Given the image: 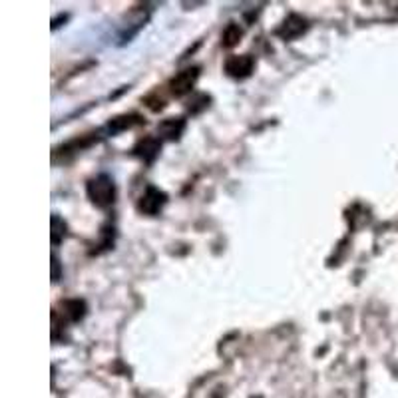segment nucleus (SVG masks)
Instances as JSON below:
<instances>
[{
  "label": "nucleus",
  "instance_id": "1",
  "mask_svg": "<svg viewBox=\"0 0 398 398\" xmlns=\"http://www.w3.org/2000/svg\"><path fill=\"white\" fill-rule=\"evenodd\" d=\"M86 193L92 206H96L98 209H110L116 201V183L110 176L100 174L86 183Z\"/></svg>",
  "mask_w": 398,
  "mask_h": 398
},
{
  "label": "nucleus",
  "instance_id": "2",
  "mask_svg": "<svg viewBox=\"0 0 398 398\" xmlns=\"http://www.w3.org/2000/svg\"><path fill=\"white\" fill-rule=\"evenodd\" d=\"M197 78H199V68H195V66L177 72V74L169 80V92H172V96L181 98V96L190 94L193 86H195V82H197Z\"/></svg>",
  "mask_w": 398,
  "mask_h": 398
},
{
  "label": "nucleus",
  "instance_id": "3",
  "mask_svg": "<svg viewBox=\"0 0 398 398\" xmlns=\"http://www.w3.org/2000/svg\"><path fill=\"white\" fill-rule=\"evenodd\" d=\"M165 201H167V195H165L162 190L148 188L146 193L142 195L140 204H138V209H140L142 213H146V215H158L163 209V206H165Z\"/></svg>",
  "mask_w": 398,
  "mask_h": 398
},
{
  "label": "nucleus",
  "instance_id": "4",
  "mask_svg": "<svg viewBox=\"0 0 398 398\" xmlns=\"http://www.w3.org/2000/svg\"><path fill=\"white\" fill-rule=\"evenodd\" d=\"M253 68H255V60L249 54L229 56V58L225 60V72L231 76V78H237V80H243V78L251 76Z\"/></svg>",
  "mask_w": 398,
  "mask_h": 398
},
{
  "label": "nucleus",
  "instance_id": "5",
  "mask_svg": "<svg viewBox=\"0 0 398 398\" xmlns=\"http://www.w3.org/2000/svg\"><path fill=\"white\" fill-rule=\"evenodd\" d=\"M305 30H307V20L301 18L299 15H291L287 16V20H285L283 26L277 30V34H279L281 38H285V40H293L297 36H301Z\"/></svg>",
  "mask_w": 398,
  "mask_h": 398
},
{
  "label": "nucleus",
  "instance_id": "6",
  "mask_svg": "<svg viewBox=\"0 0 398 398\" xmlns=\"http://www.w3.org/2000/svg\"><path fill=\"white\" fill-rule=\"evenodd\" d=\"M160 149H162V144H160L158 138H146V140H142V142L133 148V154L140 156L146 163H151L158 158Z\"/></svg>",
  "mask_w": 398,
  "mask_h": 398
},
{
  "label": "nucleus",
  "instance_id": "7",
  "mask_svg": "<svg viewBox=\"0 0 398 398\" xmlns=\"http://www.w3.org/2000/svg\"><path fill=\"white\" fill-rule=\"evenodd\" d=\"M185 130V119L183 118H167L158 126V132L167 140H177L181 132Z\"/></svg>",
  "mask_w": 398,
  "mask_h": 398
},
{
  "label": "nucleus",
  "instance_id": "8",
  "mask_svg": "<svg viewBox=\"0 0 398 398\" xmlns=\"http://www.w3.org/2000/svg\"><path fill=\"white\" fill-rule=\"evenodd\" d=\"M142 124V118L138 114H130V116H119V118H114L110 124H108V130L110 133H119L124 130H130L133 126Z\"/></svg>",
  "mask_w": 398,
  "mask_h": 398
},
{
  "label": "nucleus",
  "instance_id": "9",
  "mask_svg": "<svg viewBox=\"0 0 398 398\" xmlns=\"http://www.w3.org/2000/svg\"><path fill=\"white\" fill-rule=\"evenodd\" d=\"M62 307H64V315H66L70 321H74V323L76 321H80V319H84V315H86V303L80 301V299L64 301Z\"/></svg>",
  "mask_w": 398,
  "mask_h": 398
},
{
  "label": "nucleus",
  "instance_id": "10",
  "mask_svg": "<svg viewBox=\"0 0 398 398\" xmlns=\"http://www.w3.org/2000/svg\"><path fill=\"white\" fill-rule=\"evenodd\" d=\"M241 36H243V30L239 28L237 24H229L227 28L223 30V46L225 48H231V46H235L239 40H241Z\"/></svg>",
  "mask_w": 398,
  "mask_h": 398
},
{
  "label": "nucleus",
  "instance_id": "11",
  "mask_svg": "<svg viewBox=\"0 0 398 398\" xmlns=\"http://www.w3.org/2000/svg\"><path fill=\"white\" fill-rule=\"evenodd\" d=\"M68 233V225L64 223V219H60L58 215H52V243L56 245L60 243Z\"/></svg>",
  "mask_w": 398,
  "mask_h": 398
},
{
  "label": "nucleus",
  "instance_id": "12",
  "mask_svg": "<svg viewBox=\"0 0 398 398\" xmlns=\"http://www.w3.org/2000/svg\"><path fill=\"white\" fill-rule=\"evenodd\" d=\"M58 277H60V263L56 257H52V279L58 281Z\"/></svg>",
  "mask_w": 398,
  "mask_h": 398
},
{
  "label": "nucleus",
  "instance_id": "13",
  "mask_svg": "<svg viewBox=\"0 0 398 398\" xmlns=\"http://www.w3.org/2000/svg\"><path fill=\"white\" fill-rule=\"evenodd\" d=\"M257 398H259V397H257Z\"/></svg>",
  "mask_w": 398,
  "mask_h": 398
}]
</instances>
